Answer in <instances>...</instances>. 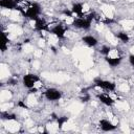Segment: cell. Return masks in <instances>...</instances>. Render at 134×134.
Wrapping results in <instances>:
<instances>
[{
	"instance_id": "1",
	"label": "cell",
	"mask_w": 134,
	"mask_h": 134,
	"mask_svg": "<svg viewBox=\"0 0 134 134\" xmlns=\"http://www.w3.org/2000/svg\"><path fill=\"white\" fill-rule=\"evenodd\" d=\"M24 17L30 19V20H37L39 18V15L41 13V6L37 2H31L30 5L26 8V10L21 12Z\"/></svg>"
},
{
	"instance_id": "2",
	"label": "cell",
	"mask_w": 134,
	"mask_h": 134,
	"mask_svg": "<svg viewBox=\"0 0 134 134\" xmlns=\"http://www.w3.org/2000/svg\"><path fill=\"white\" fill-rule=\"evenodd\" d=\"M95 18V14L91 13L90 15H88L86 18H82L79 17L76 19H74V21L72 22V25L76 28H82V29H88L91 26V22L92 20Z\"/></svg>"
},
{
	"instance_id": "3",
	"label": "cell",
	"mask_w": 134,
	"mask_h": 134,
	"mask_svg": "<svg viewBox=\"0 0 134 134\" xmlns=\"http://www.w3.org/2000/svg\"><path fill=\"white\" fill-rule=\"evenodd\" d=\"M94 86L95 87H99L104 90H107V91H114L116 86L113 82H109V81H105V80H102L99 77H96L94 79Z\"/></svg>"
},
{
	"instance_id": "4",
	"label": "cell",
	"mask_w": 134,
	"mask_h": 134,
	"mask_svg": "<svg viewBox=\"0 0 134 134\" xmlns=\"http://www.w3.org/2000/svg\"><path fill=\"white\" fill-rule=\"evenodd\" d=\"M38 81H39V76L36 75V74H32V73H28V74H25L23 76V85L27 89L34 88L35 87V84Z\"/></svg>"
},
{
	"instance_id": "5",
	"label": "cell",
	"mask_w": 134,
	"mask_h": 134,
	"mask_svg": "<svg viewBox=\"0 0 134 134\" xmlns=\"http://www.w3.org/2000/svg\"><path fill=\"white\" fill-rule=\"evenodd\" d=\"M44 95L46 97V99L50 100V102H54V100H59L62 97V93L60 90L55 89V88H49L44 92Z\"/></svg>"
},
{
	"instance_id": "6",
	"label": "cell",
	"mask_w": 134,
	"mask_h": 134,
	"mask_svg": "<svg viewBox=\"0 0 134 134\" xmlns=\"http://www.w3.org/2000/svg\"><path fill=\"white\" fill-rule=\"evenodd\" d=\"M52 35H54L55 37H58L59 39H63L65 37V31H66V28L63 27L62 25L58 24V25H54L52 28H49V30Z\"/></svg>"
},
{
	"instance_id": "7",
	"label": "cell",
	"mask_w": 134,
	"mask_h": 134,
	"mask_svg": "<svg viewBox=\"0 0 134 134\" xmlns=\"http://www.w3.org/2000/svg\"><path fill=\"white\" fill-rule=\"evenodd\" d=\"M19 0H0V6L8 9H17Z\"/></svg>"
},
{
	"instance_id": "8",
	"label": "cell",
	"mask_w": 134,
	"mask_h": 134,
	"mask_svg": "<svg viewBox=\"0 0 134 134\" xmlns=\"http://www.w3.org/2000/svg\"><path fill=\"white\" fill-rule=\"evenodd\" d=\"M96 97L98 98V100H99L100 103H103V104L106 105V106L111 107V106H113V104H114V99H113L111 96H109L108 94L100 93V94H97Z\"/></svg>"
},
{
	"instance_id": "9",
	"label": "cell",
	"mask_w": 134,
	"mask_h": 134,
	"mask_svg": "<svg viewBox=\"0 0 134 134\" xmlns=\"http://www.w3.org/2000/svg\"><path fill=\"white\" fill-rule=\"evenodd\" d=\"M99 126H100V129L103 131H113L116 129V126H114L111 121H109L108 119H100L99 120Z\"/></svg>"
},
{
	"instance_id": "10",
	"label": "cell",
	"mask_w": 134,
	"mask_h": 134,
	"mask_svg": "<svg viewBox=\"0 0 134 134\" xmlns=\"http://www.w3.org/2000/svg\"><path fill=\"white\" fill-rule=\"evenodd\" d=\"M47 27H48V25H47V23H46V21H45L44 18H40V17H39V18L36 20V24H35L36 30H38V31L47 30Z\"/></svg>"
},
{
	"instance_id": "11",
	"label": "cell",
	"mask_w": 134,
	"mask_h": 134,
	"mask_svg": "<svg viewBox=\"0 0 134 134\" xmlns=\"http://www.w3.org/2000/svg\"><path fill=\"white\" fill-rule=\"evenodd\" d=\"M82 41L86 45H88L90 47H94L97 44V39L95 37H93V36H85V37H83Z\"/></svg>"
},
{
	"instance_id": "12",
	"label": "cell",
	"mask_w": 134,
	"mask_h": 134,
	"mask_svg": "<svg viewBox=\"0 0 134 134\" xmlns=\"http://www.w3.org/2000/svg\"><path fill=\"white\" fill-rule=\"evenodd\" d=\"M105 60H106V62L111 66V67H116V66H118L119 64H120V62H121V58H119V57H117V58H109L108 55L105 58Z\"/></svg>"
},
{
	"instance_id": "13",
	"label": "cell",
	"mask_w": 134,
	"mask_h": 134,
	"mask_svg": "<svg viewBox=\"0 0 134 134\" xmlns=\"http://www.w3.org/2000/svg\"><path fill=\"white\" fill-rule=\"evenodd\" d=\"M71 12L73 14H76L79 17H82V14H83V4L82 3H74L72 5Z\"/></svg>"
},
{
	"instance_id": "14",
	"label": "cell",
	"mask_w": 134,
	"mask_h": 134,
	"mask_svg": "<svg viewBox=\"0 0 134 134\" xmlns=\"http://www.w3.org/2000/svg\"><path fill=\"white\" fill-rule=\"evenodd\" d=\"M1 118L5 119V120H16L17 116L16 114L13 113H8V112H1Z\"/></svg>"
},
{
	"instance_id": "15",
	"label": "cell",
	"mask_w": 134,
	"mask_h": 134,
	"mask_svg": "<svg viewBox=\"0 0 134 134\" xmlns=\"http://www.w3.org/2000/svg\"><path fill=\"white\" fill-rule=\"evenodd\" d=\"M115 36H116L121 42H124V43H128V42H129V36H128L126 32H124V31H119V32L115 34Z\"/></svg>"
},
{
	"instance_id": "16",
	"label": "cell",
	"mask_w": 134,
	"mask_h": 134,
	"mask_svg": "<svg viewBox=\"0 0 134 134\" xmlns=\"http://www.w3.org/2000/svg\"><path fill=\"white\" fill-rule=\"evenodd\" d=\"M7 44H8V38L6 37L5 32H2V41H1V50L2 51H5L6 50Z\"/></svg>"
},
{
	"instance_id": "17",
	"label": "cell",
	"mask_w": 134,
	"mask_h": 134,
	"mask_svg": "<svg viewBox=\"0 0 134 134\" xmlns=\"http://www.w3.org/2000/svg\"><path fill=\"white\" fill-rule=\"evenodd\" d=\"M68 120V117L67 116H61V117H58L57 118V121H58V125H59V128H62L63 125Z\"/></svg>"
},
{
	"instance_id": "18",
	"label": "cell",
	"mask_w": 134,
	"mask_h": 134,
	"mask_svg": "<svg viewBox=\"0 0 134 134\" xmlns=\"http://www.w3.org/2000/svg\"><path fill=\"white\" fill-rule=\"evenodd\" d=\"M110 50H111V48H110L109 46H103V47L100 48V50H99V51H100V53H102V54H104V55H106V57H107V55L109 54Z\"/></svg>"
},
{
	"instance_id": "19",
	"label": "cell",
	"mask_w": 134,
	"mask_h": 134,
	"mask_svg": "<svg viewBox=\"0 0 134 134\" xmlns=\"http://www.w3.org/2000/svg\"><path fill=\"white\" fill-rule=\"evenodd\" d=\"M82 92L84 93V96H82V97H81L82 102H88V100L90 99V96H89V94H87V92H84V91H82Z\"/></svg>"
},
{
	"instance_id": "20",
	"label": "cell",
	"mask_w": 134,
	"mask_h": 134,
	"mask_svg": "<svg viewBox=\"0 0 134 134\" xmlns=\"http://www.w3.org/2000/svg\"><path fill=\"white\" fill-rule=\"evenodd\" d=\"M7 84L8 85H17L18 84V80H16V79H9L7 81Z\"/></svg>"
},
{
	"instance_id": "21",
	"label": "cell",
	"mask_w": 134,
	"mask_h": 134,
	"mask_svg": "<svg viewBox=\"0 0 134 134\" xmlns=\"http://www.w3.org/2000/svg\"><path fill=\"white\" fill-rule=\"evenodd\" d=\"M129 62H130V64L134 67V54H130V55H129Z\"/></svg>"
},
{
	"instance_id": "22",
	"label": "cell",
	"mask_w": 134,
	"mask_h": 134,
	"mask_svg": "<svg viewBox=\"0 0 134 134\" xmlns=\"http://www.w3.org/2000/svg\"><path fill=\"white\" fill-rule=\"evenodd\" d=\"M18 106H19V107H22V108H24V109H27V108H28V107H27V106H26L22 100H20V102L18 103Z\"/></svg>"
}]
</instances>
